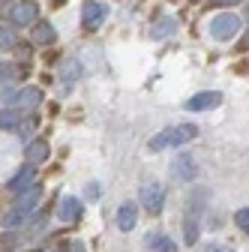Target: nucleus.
I'll list each match as a JSON object with an SVG mask.
<instances>
[{"instance_id": "obj_26", "label": "nucleus", "mask_w": 249, "mask_h": 252, "mask_svg": "<svg viewBox=\"0 0 249 252\" xmlns=\"http://www.w3.org/2000/svg\"><path fill=\"white\" fill-rule=\"evenodd\" d=\"M42 60H45V66H57V63H60V51H54V48L48 45V51L42 54Z\"/></svg>"}, {"instance_id": "obj_3", "label": "nucleus", "mask_w": 249, "mask_h": 252, "mask_svg": "<svg viewBox=\"0 0 249 252\" xmlns=\"http://www.w3.org/2000/svg\"><path fill=\"white\" fill-rule=\"evenodd\" d=\"M195 126L192 123H183V126H171V129H165L159 138H153L150 141V147L153 150H162V147H168V144H183V141H192L195 138Z\"/></svg>"}, {"instance_id": "obj_27", "label": "nucleus", "mask_w": 249, "mask_h": 252, "mask_svg": "<svg viewBox=\"0 0 249 252\" xmlns=\"http://www.w3.org/2000/svg\"><path fill=\"white\" fill-rule=\"evenodd\" d=\"M12 6H15V0H0V21H9Z\"/></svg>"}, {"instance_id": "obj_6", "label": "nucleus", "mask_w": 249, "mask_h": 252, "mask_svg": "<svg viewBox=\"0 0 249 252\" xmlns=\"http://www.w3.org/2000/svg\"><path fill=\"white\" fill-rule=\"evenodd\" d=\"M33 21H39V6L33 0H15V6L9 12V24L21 30V27H30Z\"/></svg>"}, {"instance_id": "obj_4", "label": "nucleus", "mask_w": 249, "mask_h": 252, "mask_svg": "<svg viewBox=\"0 0 249 252\" xmlns=\"http://www.w3.org/2000/svg\"><path fill=\"white\" fill-rule=\"evenodd\" d=\"M162 204H165V186L159 180H147L141 186V207L156 216V213H162Z\"/></svg>"}, {"instance_id": "obj_1", "label": "nucleus", "mask_w": 249, "mask_h": 252, "mask_svg": "<svg viewBox=\"0 0 249 252\" xmlns=\"http://www.w3.org/2000/svg\"><path fill=\"white\" fill-rule=\"evenodd\" d=\"M39 201H42V186H30L27 192L15 195V204H12V207H6L3 213H0V225H3L6 231L24 228L27 219L33 216V210L39 207Z\"/></svg>"}, {"instance_id": "obj_14", "label": "nucleus", "mask_w": 249, "mask_h": 252, "mask_svg": "<svg viewBox=\"0 0 249 252\" xmlns=\"http://www.w3.org/2000/svg\"><path fill=\"white\" fill-rule=\"evenodd\" d=\"M57 75L63 78V84H72L75 78H81V63L72 60V57H66L63 63H57Z\"/></svg>"}, {"instance_id": "obj_8", "label": "nucleus", "mask_w": 249, "mask_h": 252, "mask_svg": "<svg viewBox=\"0 0 249 252\" xmlns=\"http://www.w3.org/2000/svg\"><path fill=\"white\" fill-rule=\"evenodd\" d=\"M105 15H108V6L105 3H99V0H87L84 9H81V27L84 30H96L105 21Z\"/></svg>"}, {"instance_id": "obj_11", "label": "nucleus", "mask_w": 249, "mask_h": 252, "mask_svg": "<svg viewBox=\"0 0 249 252\" xmlns=\"http://www.w3.org/2000/svg\"><path fill=\"white\" fill-rule=\"evenodd\" d=\"M135 219H138V204L135 201H123L120 204V213H117V228L120 231H129L135 225Z\"/></svg>"}, {"instance_id": "obj_29", "label": "nucleus", "mask_w": 249, "mask_h": 252, "mask_svg": "<svg viewBox=\"0 0 249 252\" xmlns=\"http://www.w3.org/2000/svg\"><path fill=\"white\" fill-rule=\"evenodd\" d=\"M243 24L249 27V0H246V6H243Z\"/></svg>"}, {"instance_id": "obj_28", "label": "nucleus", "mask_w": 249, "mask_h": 252, "mask_svg": "<svg viewBox=\"0 0 249 252\" xmlns=\"http://www.w3.org/2000/svg\"><path fill=\"white\" fill-rule=\"evenodd\" d=\"M213 6H219V9H228V6H234V3H243V0H210Z\"/></svg>"}, {"instance_id": "obj_17", "label": "nucleus", "mask_w": 249, "mask_h": 252, "mask_svg": "<svg viewBox=\"0 0 249 252\" xmlns=\"http://www.w3.org/2000/svg\"><path fill=\"white\" fill-rule=\"evenodd\" d=\"M36 126H39V117L33 114V111H24V117H21V123L15 126V132L21 135V138H30L36 132Z\"/></svg>"}, {"instance_id": "obj_13", "label": "nucleus", "mask_w": 249, "mask_h": 252, "mask_svg": "<svg viewBox=\"0 0 249 252\" xmlns=\"http://www.w3.org/2000/svg\"><path fill=\"white\" fill-rule=\"evenodd\" d=\"M48 156H51V147H48V141H42V138H33V141H30L27 144V159L30 162H45L48 159Z\"/></svg>"}, {"instance_id": "obj_16", "label": "nucleus", "mask_w": 249, "mask_h": 252, "mask_svg": "<svg viewBox=\"0 0 249 252\" xmlns=\"http://www.w3.org/2000/svg\"><path fill=\"white\" fill-rule=\"evenodd\" d=\"M21 117H24V111L18 108V105H3V111H0V129H15V126L21 123Z\"/></svg>"}, {"instance_id": "obj_23", "label": "nucleus", "mask_w": 249, "mask_h": 252, "mask_svg": "<svg viewBox=\"0 0 249 252\" xmlns=\"http://www.w3.org/2000/svg\"><path fill=\"white\" fill-rule=\"evenodd\" d=\"M15 78V63H3L0 60V84H6Z\"/></svg>"}, {"instance_id": "obj_31", "label": "nucleus", "mask_w": 249, "mask_h": 252, "mask_svg": "<svg viewBox=\"0 0 249 252\" xmlns=\"http://www.w3.org/2000/svg\"><path fill=\"white\" fill-rule=\"evenodd\" d=\"M24 252H39V249H24Z\"/></svg>"}, {"instance_id": "obj_30", "label": "nucleus", "mask_w": 249, "mask_h": 252, "mask_svg": "<svg viewBox=\"0 0 249 252\" xmlns=\"http://www.w3.org/2000/svg\"><path fill=\"white\" fill-rule=\"evenodd\" d=\"M204 252H228V249H222V246H204Z\"/></svg>"}, {"instance_id": "obj_2", "label": "nucleus", "mask_w": 249, "mask_h": 252, "mask_svg": "<svg viewBox=\"0 0 249 252\" xmlns=\"http://www.w3.org/2000/svg\"><path fill=\"white\" fill-rule=\"evenodd\" d=\"M240 27H243V18L234 15V12H219L213 21H210V36L216 42H228V39H237L240 36Z\"/></svg>"}, {"instance_id": "obj_32", "label": "nucleus", "mask_w": 249, "mask_h": 252, "mask_svg": "<svg viewBox=\"0 0 249 252\" xmlns=\"http://www.w3.org/2000/svg\"><path fill=\"white\" fill-rule=\"evenodd\" d=\"M51 252H66V249H51Z\"/></svg>"}, {"instance_id": "obj_22", "label": "nucleus", "mask_w": 249, "mask_h": 252, "mask_svg": "<svg viewBox=\"0 0 249 252\" xmlns=\"http://www.w3.org/2000/svg\"><path fill=\"white\" fill-rule=\"evenodd\" d=\"M234 54H240V57H243V54H249V27L237 36V42H234Z\"/></svg>"}, {"instance_id": "obj_25", "label": "nucleus", "mask_w": 249, "mask_h": 252, "mask_svg": "<svg viewBox=\"0 0 249 252\" xmlns=\"http://www.w3.org/2000/svg\"><path fill=\"white\" fill-rule=\"evenodd\" d=\"M231 72H234V75H246V72H249V54H243V60H237V63H234Z\"/></svg>"}, {"instance_id": "obj_10", "label": "nucleus", "mask_w": 249, "mask_h": 252, "mask_svg": "<svg viewBox=\"0 0 249 252\" xmlns=\"http://www.w3.org/2000/svg\"><path fill=\"white\" fill-rule=\"evenodd\" d=\"M219 102H222L219 90H204V93H195L192 99H186V111H207V108H216Z\"/></svg>"}, {"instance_id": "obj_24", "label": "nucleus", "mask_w": 249, "mask_h": 252, "mask_svg": "<svg viewBox=\"0 0 249 252\" xmlns=\"http://www.w3.org/2000/svg\"><path fill=\"white\" fill-rule=\"evenodd\" d=\"M234 222L249 234V207H243V210H237V213H234Z\"/></svg>"}, {"instance_id": "obj_18", "label": "nucleus", "mask_w": 249, "mask_h": 252, "mask_svg": "<svg viewBox=\"0 0 249 252\" xmlns=\"http://www.w3.org/2000/svg\"><path fill=\"white\" fill-rule=\"evenodd\" d=\"M18 84L15 81H6V84H0V105H15L18 102Z\"/></svg>"}, {"instance_id": "obj_9", "label": "nucleus", "mask_w": 249, "mask_h": 252, "mask_svg": "<svg viewBox=\"0 0 249 252\" xmlns=\"http://www.w3.org/2000/svg\"><path fill=\"white\" fill-rule=\"evenodd\" d=\"M42 102H45L42 87H39V84H27V87L18 90V102H15V105H18L21 111H36Z\"/></svg>"}, {"instance_id": "obj_7", "label": "nucleus", "mask_w": 249, "mask_h": 252, "mask_svg": "<svg viewBox=\"0 0 249 252\" xmlns=\"http://www.w3.org/2000/svg\"><path fill=\"white\" fill-rule=\"evenodd\" d=\"M27 30H30V42H33V45L48 48V45H54V42H57V30H54V24H51V21H45V18L33 21Z\"/></svg>"}, {"instance_id": "obj_15", "label": "nucleus", "mask_w": 249, "mask_h": 252, "mask_svg": "<svg viewBox=\"0 0 249 252\" xmlns=\"http://www.w3.org/2000/svg\"><path fill=\"white\" fill-rule=\"evenodd\" d=\"M18 45V27L9 21H0V51H12Z\"/></svg>"}, {"instance_id": "obj_20", "label": "nucleus", "mask_w": 249, "mask_h": 252, "mask_svg": "<svg viewBox=\"0 0 249 252\" xmlns=\"http://www.w3.org/2000/svg\"><path fill=\"white\" fill-rule=\"evenodd\" d=\"M81 213L78 198H63V207H60V219H75Z\"/></svg>"}, {"instance_id": "obj_12", "label": "nucleus", "mask_w": 249, "mask_h": 252, "mask_svg": "<svg viewBox=\"0 0 249 252\" xmlns=\"http://www.w3.org/2000/svg\"><path fill=\"white\" fill-rule=\"evenodd\" d=\"M171 171H174L177 177H183V180H192V177H195V156L180 153L177 159H174V165H171Z\"/></svg>"}, {"instance_id": "obj_21", "label": "nucleus", "mask_w": 249, "mask_h": 252, "mask_svg": "<svg viewBox=\"0 0 249 252\" xmlns=\"http://www.w3.org/2000/svg\"><path fill=\"white\" fill-rule=\"evenodd\" d=\"M18 246V231H3L0 234V252H15Z\"/></svg>"}, {"instance_id": "obj_5", "label": "nucleus", "mask_w": 249, "mask_h": 252, "mask_svg": "<svg viewBox=\"0 0 249 252\" xmlns=\"http://www.w3.org/2000/svg\"><path fill=\"white\" fill-rule=\"evenodd\" d=\"M30 186H36V162H24V165L6 180V192L21 195V192H27Z\"/></svg>"}, {"instance_id": "obj_19", "label": "nucleus", "mask_w": 249, "mask_h": 252, "mask_svg": "<svg viewBox=\"0 0 249 252\" xmlns=\"http://www.w3.org/2000/svg\"><path fill=\"white\" fill-rule=\"evenodd\" d=\"M183 240L189 243V246H192V243L198 240V219H195L192 213L186 216V222H183Z\"/></svg>"}]
</instances>
